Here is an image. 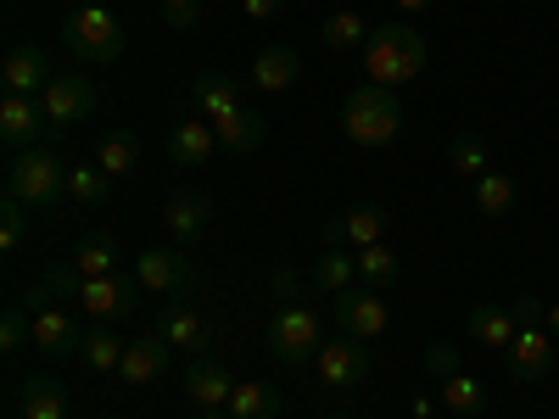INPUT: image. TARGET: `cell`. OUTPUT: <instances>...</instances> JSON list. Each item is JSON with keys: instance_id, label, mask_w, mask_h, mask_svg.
I'll return each instance as SVG.
<instances>
[{"instance_id": "cell-25", "label": "cell", "mask_w": 559, "mask_h": 419, "mask_svg": "<svg viewBox=\"0 0 559 419\" xmlns=\"http://www.w3.org/2000/svg\"><path fill=\"white\" fill-rule=\"evenodd\" d=\"M521 336V319L515 308H476L471 313V342L487 347V352H509V342Z\"/></svg>"}, {"instance_id": "cell-6", "label": "cell", "mask_w": 559, "mask_h": 419, "mask_svg": "<svg viewBox=\"0 0 559 419\" xmlns=\"http://www.w3.org/2000/svg\"><path fill=\"white\" fill-rule=\"evenodd\" d=\"M319 347H324V331H319V313H313V308H302V302L274 308V319H269V352H274L280 363L302 369Z\"/></svg>"}, {"instance_id": "cell-28", "label": "cell", "mask_w": 559, "mask_h": 419, "mask_svg": "<svg viewBox=\"0 0 559 419\" xmlns=\"http://www.w3.org/2000/svg\"><path fill=\"white\" fill-rule=\"evenodd\" d=\"M471 202H476L481 218H509V213H515V202H521V191H515V179H509V173L487 168V173L471 184Z\"/></svg>"}, {"instance_id": "cell-47", "label": "cell", "mask_w": 559, "mask_h": 419, "mask_svg": "<svg viewBox=\"0 0 559 419\" xmlns=\"http://www.w3.org/2000/svg\"><path fill=\"white\" fill-rule=\"evenodd\" d=\"M481 419H487V414H481Z\"/></svg>"}, {"instance_id": "cell-33", "label": "cell", "mask_w": 559, "mask_h": 419, "mask_svg": "<svg viewBox=\"0 0 559 419\" xmlns=\"http://www.w3.org/2000/svg\"><path fill=\"white\" fill-rule=\"evenodd\" d=\"M448 168H453L459 179H471V184H476V179L492 168V146H487L481 134H459V140H453V152H448Z\"/></svg>"}, {"instance_id": "cell-45", "label": "cell", "mask_w": 559, "mask_h": 419, "mask_svg": "<svg viewBox=\"0 0 559 419\" xmlns=\"http://www.w3.org/2000/svg\"><path fill=\"white\" fill-rule=\"evenodd\" d=\"M197 419H236V414H229V408H207V414H197Z\"/></svg>"}, {"instance_id": "cell-21", "label": "cell", "mask_w": 559, "mask_h": 419, "mask_svg": "<svg viewBox=\"0 0 559 419\" xmlns=\"http://www.w3.org/2000/svg\"><path fill=\"white\" fill-rule=\"evenodd\" d=\"M134 279H140V291H185L191 286V263L168 247H146L134 258Z\"/></svg>"}, {"instance_id": "cell-10", "label": "cell", "mask_w": 559, "mask_h": 419, "mask_svg": "<svg viewBox=\"0 0 559 419\" xmlns=\"http://www.w3.org/2000/svg\"><path fill=\"white\" fill-rule=\"evenodd\" d=\"M51 134H57V129H51V118H45V107H39L34 96H0V140H7L12 157L45 146Z\"/></svg>"}, {"instance_id": "cell-38", "label": "cell", "mask_w": 559, "mask_h": 419, "mask_svg": "<svg viewBox=\"0 0 559 419\" xmlns=\"http://www.w3.org/2000/svg\"><path fill=\"white\" fill-rule=\"evenodd\" d=\"M28 342H34V313L23 302H12L7 313H0V352H17Z\"/></svg>"}, {"instance_id": "cell-32", "label": "cell", "mask_w": 559, "mask_h": 419, "mask_svg": "<svg viewBox=\"0 0 559 419\" xmlns=\"http://www.w3.org/2000/svg\"><path fill=\"white\" fill-rule=\"evenodd\" d=\"M442 408L459 414V419H481V414H487V386H481L476 375H464V369H459V375L442 381Z\"/></svg>"}, {"instance_id": "cell-3", "label": "cell", "mask_w": 559, "mask_h": 419, "mask_svg": "<svg viewBox=\"0 0 559 419\" xmlns=\"http://www.w3.org/2000/svg\"><path fill=\"white\" fill-rule=\"evenodd\" d=\"M39 286H51L57 297H73L84 319H96V324H112L123 313L140 308V279L134 274H102V279H68L62 268H45Z\"/></svg>"}, {"instance_id": "cell-7", "label": "cell", "mask_w": 559, "mask_h": 419, "mask_svg": "<svg viewBox=\"0 0 559 419\" xmlns=\"http://www.w3.org/2000/svg\"><path fill=\"white\" fill-rule=\"evenodd\" d=\"M364 375H369V347L353 342V336H331L313 352V381L324 392H358Z\"/></svg>"}, {"instance_id": "cell-20", "label": "cell", "mask_w": 559, "mask_h": 419, "mask_svg": "<svg viewBox=\"0 0 559 419\" xmlns=\"http://www.w3.org/2000/svg\"><path fill=\"white\" fill-rule=\"evenodd\" d=\"M191 101H197V112H202L207 123H224V118L247 112L241 79H229V73H197V79H191Z\"/></svg>"}, {"instance_id": "cell-31", "label": "cell", "mask_w": 559, "mask_h": 419, "mask_svg": "<svg viewBox=\"0 0 559 419\" xmlns=\"http://www.w3.org/2000/svg\"><path fill=\"white\" fill-rule=\"evenodd\" d=\"M96 168L107 173V179H129L134 168H140V140L134 134H102L96 140Z\"/></svg>"}, {"instance_id": "cell-18", "label": "cell", "mask_w": 559, "mask_h": 419, "mask_svg": "<svg viewBox=\"0 0 559 419\" xmlns=\"http://www.w3.org/2000/svg\"><path fill=\"white\" fill-rule=\"evenodd\" d=\"M207 224H213V202H207V196L179 191V196L163 202V229H168L174 247H197V241L207 236Z\"/></svg>"}, {"instance_id": "cell-43", "label": "cell", "mask_w": 559, "mask_h": 419, "mask_svg": "<svg viewBox=\"0 0 559 419\" xmlns=\"http://www.w3.org/2000/svg\"><path fill=\"white\" fill-rule=\"evenodd\" d=\"M543 331L559 342V302H548V313H543Z\"/></svg>"}, {"instance_id": "cell-44", "label": "cell", "mask_w": 559, "mask_h": 419, "mask_svg": "<svg viewBox=\"0 0 559 419\" xmlns=\"http://www.w3.org/2000/svg\"><path fill=\"white\" fill-rule=\"evenodd\" d=\"M397 12H426V7H437V0H392Z\"/></svg>"}, {"instance_id": "cell-16", "label": "cell", "mask_w": 559, "mask_h": 419, "mask_svg": "<svg viewBox=\"0 0 559 419\" xmlns=\"http://www.w3.org/2000/svg\"><path fill=\"white\" fill-rule=\"evenodd\" d=\"M157 331H163V342L174 347V352H191V358H207L213 352V319H202L191 302H174V308H163V319H157Z\"/></svg>"}, {"instance_id": "cell-37", "label": "cell", "mask_w": 559, "mask_h": 419, "mask_svg": "<svg viewBox=\"0 0 559 419\" xmlns=\"http://www.w3.org/2000/svg\"><path fill=\"white\" fill-rule=\"evenodd\" d=\"M28 241V207L17 202V196H7V202H0V252H17Z\"/></svg>"}, {"instance_id": "cell-30", "label": "cell", "mask_w": 559, "mask_h": 419, "mask_svg": "<svg viewBox=\"0 0 559 419\" xmlns=\"http://www.w3.org/2000/svg\"><path fill=\"white\" fill-rule=\"evenodd\" d=\"M218 129V146L229 152V157H252L263 140H269V123L258 118V112H236V118H224V123H213Z\"/></svg>"}, {"instance_id": "cell-39", "label": "cell", "mask_w": 559, "mask_h": 419, "mask_svg": "<svg viewBox=\"0 0 559 419\" xmlns=\"http://www.w3.org/2000/svg\"><path fill=\"white\" fill-rule=\"evenodd\" d=\"M163 17H168V28L191 34V28L202 23V7H197V0H163Z\"/></svg>"}, {"instance_id": "cell-34", "label": "cell", "mask_w": 559, "mask_h": 419, "mask_svg": "<svg viewBox=\"0 0 559 419\" xmlns=\"http://www.w3.org/2000/svg\"><path fill=\"white\" fill-rule=\"evenodd\" d=\"M397 274H403V258H397V252H392L386 241H376V247H364V252H358V279H364L369 291L392 286Z\"/></svg>"}, {"instance_id": "cell-26", "label": "cell", "mask_w": 559, "mask_h": 419, "mask_svg": "<svg viewBox=\"0 0 559 419\" xmlns=\"http://www.w3.org/2000/svg\"><path fill=\"white\" fill-rule=\"evenodd\" d=\"M353 286H358V258H347V247H324V252L313 258V291L342 297V291H353Z\"/></svg>"}, {"instance_id": "cell-8", "label": "cell", "mask_w": 559, "mask_h": 419, "mask_svg": "<svg viewBox=\"0 0 559 419\" xmlns=\"http://www.w3.org/2000/svg\"><path fill=\"white\" fill-rule=\"evenodd\" d=\"M28 302H39V308H34V342H28V347H39L45 358H68V352H79L84 331H79V319H73L68 308H57V291H51V286H39V291H28Z\"/></svg>"}, {"instance_id": "cell-48", "label": "cell", "mask_w": 559, "mask_h": 419, "mask_svg": "<svg viewBox=\"0 0 559 419\" xmlns=\"http://www.w3.org/2000/svg\"><path fill=\"white\" fill-rule=\"evenodd\" d=\"M342 419H347V414H342Z\"/></svg>"}, {"instance_id": "cell-4", "label": "cell", "mask_w": 559, "mask_h": 419, "mask_svg": "<svg viewBox=\"0 0 559 419\" xmlns=\"http://www.w3.org/2000/svg\"><path fill=\"white\" fill-rule=\"evenodd\" d=\"M7 196H17L28 213H57L62 196H68V163L51 146L17 152L12 168H7Z\"/></svg>"}, {"instance_id": "cell-19", "label": "cell", "mask_w": 559, "mask_h": 419, "mask_svg": "<svg viewBox=\"0 0 559 419\" xmlns=\"http://www.w3.org/2000/svg\"><path fill=\"white\" fill-rule=\"evenodd\" d=\"M302 79V57L292 51V45H263V51L252 57V89L258 96H286V89Z\"/></svg>"}, {"instance_id": "cell-41", "label": "cell", "mask_w": 559, "mask_h": 419, "mask_svg": "<svg viewBox=\"0 0 559 419\" xmlns=\"http://www.w3.org/2000/svg\"><path fill=\"white\" fill-rule=\"evenodd\" d=\"M280 7H286V0H241V12H247L252 23H274Z\"/></svg>"}, {"instance_id": "cell-12", "label": "cell", "mask_w": 559, "mask_h": 419, "mask_svg": "<svg viewBox=\"0 0 559 419\" xmlns=\"http://www.w3.org/2000/svg\"><path fill=\"white\" fill-rule=\"evenodd\" d=\"M386 229H392V213H386V207H376V202H364V207H347V213H336L331 224H324V247L364 252V247L386 241Z\"/></svg>"}, {"instance_id": "cell-46", "label": "cell", "mask_w": 559, "mask_h": 419, "mask_svg": "<svg viewBox=\"0 0 559 419\" xmlns=\"http://www.w3.org/2000/svg\"><path fill=\"white\" fill-rule=\"evenodd\" d=\"M73 7H102V0H73Z\"/></svg>"}, {"instance_id": "cell-29", "label": "cell", "mask_w": 559, "mask_h": 419, "mask_svg": "<svg viewBox=\"0 0 559 419\" xmlns=\"http://www.w3.org/2000/svg\"><path fill=\"white\" fill-rule=\"evenodd\" d=\"M123 347H129V342H123L118 331L96 324V331H84V342H79V363H84V369H96V375H118Z\"/></svg>"}, {"instance_id": "cell-17", "label": "cell", "mask_w": 559, "mask_h": 419, "mask_svg": "<svg viewBox=\"0 0 559 419\" xmlns=\"http://www.w3.org/2000/svg\"><path fill=\"white\" fill-rule=\"evenodd\" d=\"M213 146H218V129H213L207 118H179V123L168 129V157H174V168H185V173L207 168V163H213Z\"/></svg>"}, {"instance_id": "cell-22", "label": "cell", "mask_w": 559, "mask_h": 419, "mask_svg": "<svg viewBox=\"0 0 559 419\" xmlns=\"http://www.w3.org/2000/svg\"><path fill=\"white\" fill-rule=\"evenodd\" d=\"M68 279H102V274H123V252H118V241H107V236H90V241H79L73 247V258L68 263H57Z\"/></svg>"}, {"instance_id": "cell-15", "label": "cell", "mask_w": 559, "mask_h": 419, "mask_svg": "<svg viewBox=\"0 0 559 419\" xmlns=\"http://www.w3.org/2000/svg\"><path fill=\"white\" fill-rule=\"evenodd\" d=\"M57 73H51V57L39 51V45H12L7 51V62H0V89L7 96H45V84H51Z\"/></svg>"}, {"instance_id": "cell-24", "label": "cell", "mask_w": 559, "mask_h": 419, "mask_svg": "<svg viewBox=\"0 0 559 419\" xmlns=\"http://www.w3.org/2000/svg\"><path fill=\"white\" fill-rule=\"evenodd\" d=\"M17 419H68V392L57 375H28L17 386Z\"/></svg>"}, {"instance_id": "cell-13", "label": "cell", "mask_w": 559, "mask_h": 419, "mask_svg": "<svg viewBox=\"0 0 559 419\" xmlns=\"http://www.w3.org/2000/svg\"><path fill=\"white\" fill-rule=\"evenodd\" d=\"M554 352H559V342L543 331V324H521V336L509 342V381L515 386H532V381H543L548 369H554Z\"/></svg>"}, {"instance_id": "cell-42", "label": "cell", "mask_w": 559, "mask_h": 419, "mask_svg": "<svg viewBox=\"0 0 559 419\" xmlns=\"http://www.w3.org/2000/svg\"><path fill=\"white\" fill-rule=\"evenodd\" d=\"M543 313H548V302H537V297H521L515 302V319L521 324H543Z\"/></svg>"}, {"instance_id": "cell-23", "label": "cell", "mask_w": 559, "mask_h": 419, "mask_svg": "<svg viewBox=\"0 0 559 419\" xmlns=\"http://www.w3.org/2000/svg\"><path fill=\"white\" fill-rule=\"evenodd\" d=\"M185 397L197 403V414H207V408H229V397H236V381H229V369L213 358H202L191 375H185Z\"/></svg>"}, {"instance_id": "cell-2", "label": "cell", "mask_w": 559, "mask_h": 419, "mask_svg": "<svg viewBox=\"0 0 559 419\" xmlns=\"http://www.w3.org/2000/svg\"><path fill=\"white\" fill-rule=\"evenodd\" d=\"M342 134L347 146L358 152H381L403 134V107H397V89H381V84H353L347 101H342Z\"/></svg>"}, {"instance_id": "cell-11", "label": "cell", "mask_w": 559, "mask_h": 419, "mask_svg": "<svg viewBox=\"0 0 559 419\" xmlns=\"http://www.w3.org/2000/svg\"><path fill=\"white\" fill-rule=\"evenodd\" d=\"M96 84L90 79H79V73H57L51 84H45V96H39V107H45V118H51V129L62 134V129H73V123H84L90 112H96Z\"/></svg>"}, {"instance_id": "cell-27", "label": "cell", "mask_w": 559, "mask_h": 419, "mask_svg": "<svg viewBox=\"0 0 559 419\" xmlns=\"http://www.w3.org/2000/svg\"><path fill=\"white\" fill-rule=\"evenodd\" d=\"M112 202V179L96 163H68V196L62 207H107Z\"/></svg>"}, {"instance_id": "cell-1", "label": "cell", "mask_w": 559, "mask_h": 419, "mask_svg": "<svg viewBox=\"0 0 559 419\" xmlns=\"http://www.w3.org/2000/svg\"><path fill=\"white\" fill-rule=\"evenodd\" d=\"M358 51H364V79L381 84V89L414 84L419 73H426V62H431L426 34L408 28V23H381V28H369V39L358 45Z\"/></svg>"}, {"instance_id": "cell-5", "label": "cell", "mask_w": 559, "mask_h": 419, "mask_svg": "<svg viewBox=\"0 0 559 419\" xmlns=\"http://www.w3.org/2000/svg\"><path fill=\"white\" fill-rule=\"evenodd\" d=\"M62 39H68V51L79 62H90V68H112L123 57V45H129L123 23L107 7H73L68 23H62Z\"/></svg>"}, {"instance_id": "cell-40", "label": "cell", "mask_w": 559, "mask_h": 419, "mask_svg": "<svg viewBox=\"0 0 559 419\" xmlns=\"http://www.w3.org/2000/svg\"><path fill=\"white\" fill-rule=\"evenodd\" d=\"M426 369L437 381H448V375H459V347H448V342H437L431 352H426Z\"/></svg>"}, {"instance_id": "cell-35", "label": "cell", "mask_w": 559, "mask_h": 419, "mask_svg": "<svg viewBox=\"0 0 559 419\" xmlns=\"http://www.w3.org/2000/svg\"><path fill=\"white\" fill-rule=\"evenodd\" d=\"M364 39H369V23L358 12H331L319 23V45H324V51H353V45H364Z\"/></svg>"}, {"instance_id": "cell-9", "label": "cell", "mask_w": 559, "mask_h": 419, "mask_svg": "<svg viewBox=\"0 0 559 419\" xmlns=\"http://www.w3.org/2000/svg\"><path fill=\"white\" fill-rule=\"evenodd\" d=\"M336 302V324H342V336H353V342H381L386 331H392V308L381 302V291H369V286H353V291H342V297H331Z\"/></svg>"}, {"instance_id": "cell-14", "label": "cell", "mask_w": 559, "mask_h": 419, "mask_svg": "<svg viewBox=\"0 0 559 419\" xmlns=\"http://www.w3.org/2000/svg\"><path fill=\"white\" fill-rule=\"evenodd\" d=\"M168 342H163V331H152V336H134L129 347H123V363H118V381L129 386V392H146V386H157L163 375H168Z\"/></svg>"}, {"instance_id": "cell-36", "label": "cell", "mask_w": 559, "mask_h": 419, "mask_svg": "<svg viewBox=\"0 0 559 419\" xmlns=\"http://www.w3.org/2000/svg\"><path fill=\"white\" fill-rule=\"evenodd\" d=\"M229 414L236 419H274L280 414V392L263 386V381H241L236 397H229Z\"/></svg>"}]
</instances>
